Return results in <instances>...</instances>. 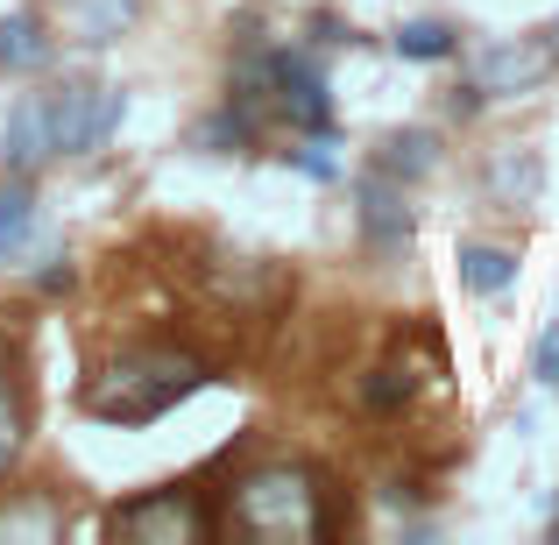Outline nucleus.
<instances>
[{
	"label": "nucleus",
	"instance_id": "1",
	"mask_svg": "<svg viewBox=\"0 0 559 545\" xmlns=\"http://www.w3.org/2000/svg\"><path fill=\"white\" fill-rule=\"evenodd\" d=\"M205 382H213V368L185 347H128L121 362H107L85 382V411L99 425H156L185 396H199Z\"/></svg>",
	"mask_w": 559,
	"mask_h": 545
},
{
	"label": "nucleus",
	"instance_id": "2",
	"mask_svg": "<svg viewBox=\"0 0 559 545\" xmlns=\"http://www.w3.org/2000/svg\"><path fill=\"white\" fill-rule=\"evenodd\" d=\"M227 524L248 532V538H262V545H312V538L333 532L326 482H319L312 467H298V461H270V467H255V475L234 482Z\"/></svg>",
	"mask_w": 559,
	"mask_h": 545
},
{
	"label": "nucleus",
	"instance_id": "3",
	"mask_svg": "<svg viewBox=\"0 0 559 545\" xmlns=\"http://www.w3.org/2000/svg\"><path fill=\"white\" fill-rule=\"evenodd\" d=\"M43 114H50V150L57 156H93L128 121V93L121 85H99V79H64V85L43 93Z\"/></svg>",
	"mask_w": 559,
	"mask_h": 545
},
{
	"label": "nucleus",
	"instance_id": "4",
	"mask_svg": "<svg viewBox=\"0 0 559 545\" xmlns=\"http://www.w3.org/2000/svg\"><path fill=\"white\" fill-rule=\"evenodd\" d=\"M114 538H135V545H205L213 532V503H205L199 482H164V489L135 496L107 518Z\"/></svg>",
	"mask_w": 559,
	"mask_h": 545
},
{
	"label": "nucleus",
	"instance_id": "5",
	"mask_svg": "<svg viewBox=\"0 0 559 545\" xmlns=\"http://www.w3.org/2000/svg\"><path fill=\"white\" fill-rule=\"evenodd\" d=\"M262 79H270V107L284 114L290 128L333 135V85H326L319 50H305V43H270V50H262Z\"/></svg>",
	"mask_w": 559,
	"mask_h": 545
},
{
	"label": "nucleus",
	"instance_id": "6",
	"mask_svg": "<svg viewBox=\"0 0 559 545\" xmlns=\"http://www.w3.org/2000/svg\"><path fill=\"white\" fill-rule=\"evenodd\" d=\"M559 64V22L552 28H538V36H518V43H496L489 57L475 64V85L489 99H518V93H532L538 79Z\"/></svg>",
	"mask_w": 559,
	"mask_h": 545
},
{
	"label": "nucleus",
	"instance_id": "7",
	"mask_svg": "<svg viewBox=\"0 0 559 545\" xmlns=\"http://www.w3.org/2000/svg\"><path fill=\"white\" fill-rule=\"evenodd\" d=\"M50 114H43V93H22L8 107V128H0V170H14V178H36L43 164H50Z\"/></svg>",
	"mask_w": 559,
	"mask_h": 545
},
{
	"label": "nucleus",
	"instance_id": "8",
	"mask_svg": "<svg viewBox=\"0 0 559 545\" xmlns=\"http://www.w3.org/2000/svg\"><path fill=\"white\" fill-rule=\"evenodd\" d=\"M411 234H418V220H411L404 191H396V178H361V241L376 248V256H404Z\"/></svg>",
	"mask_w": 559,
	"mask_h": 545
},
{
	"label": "nucleus",
	"instance_id": "9",
	"mask_svg": "<svg viewBox=\"0 0 559 545\" xmlns=\"http://www.w3.org/2000/svg\"><path fill=\"white\" fill-rule=\"evenodd\" d=\"M57 57V36L36 8H14L0 14V79H36L43 64Z\"/></svg>",
	"mask_w": 559,
	"mask_h": 545
},
{
	"label": "nucleus",
	"instance_id": "10",
	"mask_svg": "<svg viewBox=\"0 0 559 545\" xmlns=\"http://www.w3.org/2000/svg\"><path fill=\"white\" fill-rule=\"evenodd\" d=\"M142 14V0H57V22H64L71 43H85V50H107L114 36H128Z\"/></svg>",
	"mask_w": 559,
	"mask_h": 545
},
{
	"label": "nucleus",
	"instance_id": "11",
	"mask_svg": "<svg viewBox=\"0 0 559 545\" xmlns=\"http://www.w3.org/2000/svg\"><path fill=\"white\" fill-rule=\"evenodd\" d=\"M28 248H36V191H28V178L0 170V262L22 270Z\"/></svg>",
	"mask_w": 559,
	"mask_h": 545
},
{
	"label": "nucleus",
	"instance_id": "12",
	"mask_svg": "<svg viewBox=\"0 0 559 545\" xmlns=\"http://www.w3.org/2000/svg\"><path fill=\"white\" fill-rule=\"evenodd\" d=\"M376 170H382V178H396V185L432 178V170H439V135H432V128H396V135H382Z\"/></svg>",
	"mask_w": 559,
	"mask_h": 545
},
{
	"label": "nucleus",
	"instance_id": "13",
	"mask_svg": "<svg viewBox=\"0 0 559 545\" xmlns=\"http://www.w3.org/2000/svg\"><path fill=\"white\" fill-rule=\"evenodd\" d=\"M0 538H28V545H50V538H64V503H57L50 489H28L22 503H8L0 510Z\"/></svg>",
	"mask_w": 559,
	"mask_h": 545
},
{
	"label": "nucleus",
	"instance_id": "14",
	"mask_svg": "<svg viewBox=\"0 0 559 545\" xmlns=\"http://www.w3.org/2000/svg\"><path fill=\"white\" fill-rule=\"evenodd\" d=\"M199 150L205 156H241V150H255V107H248V99H219V107L199 121Z\"/></svg>",
	"mask_w": 559,
	"mask_h": 545
},
{
	"label": "nucleus",
	"instance_id": "15",
	"mask_svg": "<svg viewBox=\"0 0 559 545\" xmlns=\"http://www.w3.org/2000/svg\"><path fill=\"white\" fill-rule=\"evenodd\" d=\"M22 447H28V396H22V382H14V368H8V341H0V482L14 475Z\"/></svg>",
	"mask_w": 559,
	"mask_h": 545
},
{
	"label": "nucleus",
	"instance_id": "16",
	"mask_svg": "<svg viewBox=\"0 0 559 545\" xmlns=\"http://www.w3.org/2000/svg\"><path fill=\"white\" fill-rule=\"evenodd\" d=\"M461 284L475 291V298H496V291L518 284V256H510V248H489V241H467L461 248Z\"/></svg>",
	"mask_w": 559,
	"mask_h": 545
},
{
	"label": "nucleus",
	"instance_id": "17",
	"mask_svg": "<svg viewBox=\"0 0 559 545\" xmlns=\"http://www.w3.org/2000/svg\"><path fill=\"white\" fill-rule=\"evenodd\" d=\"M390 43H396V57H411V64H439V57L461 50V36H453L447 22H404Z\"/></svg>",
	"mask_w": 559,
	"mask_h": 545
},
{
	"label": "nucleus",
	"instance_id": "18",
	"mask_svg": "<svg viewBox=\"0 0 559 545\" xmlns=\"http://www.w3.org/2000/svg\"><path fill=\"white\" fill-rule=\"evenodd\" d=\"M284 164H290V170H305L312 185H333V178H341V156H333V142H326V135H312V142H298V150H284Z\"/></svg>",
	"mask_w": 559,
	"mask_h": 545
},
{
	"label": "nucleus",
	"instance_id": "19",
	"mask_svg": "<svg viewBox=\"0 0 559 545\" xmlns=\"http://www.w3.org/2000/svg\"><path fill=\"white\" fill-rule=\"evenodd\" d=\"M361 396H369L376 411H390V404H404V396H411V376H404V368H376V376L361 382Z\"/></svg>",
	"mask_w": 559,
	"mask_h": 545
},
{
	"label": "nucleus",
	"instance_id": "20",
	"mask_svg": "<svg viewBox=\"0 0 559 545\" xmlns=\"http://www.w3.org/2000/svg\"><path fill=\"white\" fill-rule=\"evenodd\" d=\"M71 284H79V270H71V256H64V248H43L36 291H43V298H57V291H71Z\"/></svg>",
	"mask_w": 559,
	"mask_h": 545
},
{
	"label": "nucleus",
	"instance_id": "21",
	"mask_svg": "<svg viewBox=\"0 0 559 545\" xmlns=\"http://www.w3.org/2000/svg\"><path fill=\"white\" fill-rule=\"evenodd\" d=\"M489 185L503 191V199H532V185H538V164H532V156H510V164L496 170Z\"/></svg>",
	"mask_w": 559,
	"mask_h": 545
},
{
	"label": "nucleus",
	"instance_id": "22",
	"mask_svg": "<svg viewBox=\"0 0 559 545\" xmlns=\"http://www.w3.org/2000/svg\"><path fill=\"white\" fill-rule=\"evenodd\" d=\"M538 382L559 396V319H546V333H538Z\"/></svg>",
	"mask_w": 559,
	"mask_h": 545
},
{
	"label": "nucleus",
	"instance_id": "23",
	"mask_svg": "<svg viewBox=\"0 0 559 545\" xmlns=\"http://www.w3.org/2000/svg\"><path fill=\"white\" fill-rule=\"evenodd\" d=\"M312 43H319V50H341V43H361V36L347 22H333V14H319V22H312Z\"/></svg>",
	"mask_w": 559,
	"mask_h": 545
}]
</instances>
